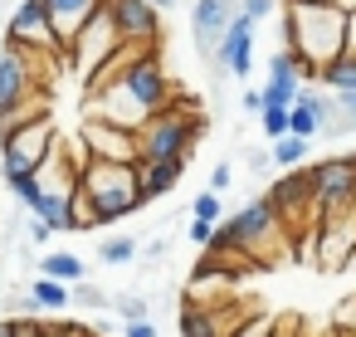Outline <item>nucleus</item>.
Masks as SVG:
<instances>
[{
    "label": "nucleus",
    "instance_id": "1",
    "mask_svg": "<svg viewBox=\"0 0 356 337\" xmlns=\"http://www.w3.org/2000/svg\"><path fill=\"white\" fill-rule=\"evenodd\" d=\"M283 6V49L298 64L302 84H317V69H327L332 59L346 54V15L341 6L327 0H278Z\"/></svg>",
    "mask_w": 356,
    "mask_h": 337
},
{
    "label": "nucleus",
    "instance_id": "2",
    "mask_svg": "<svg viewBox=\"0 0 356 337\" xmlns=\"http://www.w3.org/2000/svg\"><path fill=\"white\" fill-rule=\"evenodd\" d=\"M205 249H239L244 259H254V269H273V259L288 254V230H283L278 210L268 205V196H254L234 215H220L215 240Z\"/></svg>",
    "mask_w": 356,
    "mask_h": 337
},
{
    "label": "nucleus",
    "instance_id": "3",
    "mask_svg": "<svg viewBox=\"0 0 356 337\" xmlns=\"http://www.w3.org/2000/svg\"><path fill=\"white\" fill-rule=\"evenodd\" d=\"M200 132L205 118L195 113V98H171L137 127V162H191Z\"/></svg>",
    "mask_w": 356,
    "mask_h": 337
},
{
    "label": "nucleus",
    "instance_id": "4",
    "mask_svg": "<svg viewBox=\"0 0 356 337\" xmlns=\"http://www.w3.org/2000/svg\"><path fill=\"white\" fill-rule=\"evenodd\" d=\"M79 196L88 205L93 225H113L122 215L142 210V191H137V166H118V162H79Z\"/></svg>",
    "mask_w": 356,
    "mask_h": 337
},
{
    "label": "nucleus",
    "instance_id": "5",
    "mask_svg": "<svg viewBox=\"0 0 356 337\" xmlns=\"http://www.w3.org/2000/svg\"><path fill=\"white\" fill-rule=\"evenodd\" d=\"M312 205H317V225L356 215V152L312 162Z\"/></svg>",
    "mask_w": 356,
    "mask_h": 337
},
{
    "label": "nucleus",
    "instance_id": "6",
    "mask_svg": "<svg viewBox=\"0 0 356 337\" xmlns=\"http://www.w3.org/2000/svg\"><path fill=\"white\" fill-rule=\"evenodd\" d=\"M59 132H54V118H40V123H25L15 132L0 137V176L15 181V176H35L44 166V157L54 152Z\"/></svg>",
    "mask_w": 356,
    "mask_h": 337
},
{
    "label": "nucleus",
    "instance_id": "7",
    "mask_svg": "<svg viewBox=\"0 0 356 337\" xmlns=\"http://www.w3.org/2000/svg\"><path fill=\"white\" fill-rule=\"evenodd\" d=\"M118 45H122V40H118L113 20H108V6H98V10H93V20H88V25H83L69 45H64V64H69L74 74L93 79V74H98V69L118 54Z\"/></svg>",
    "mask_w": 356,
    "mask_h": 337
},
{
    "label": "nucleus",
    "instance_id": "8",
    "mask_svg": "<svg viewBox=\"0 0 356 337\" xmlns=\"http://www.w3.org/2000/svg\"><path fill=\"white\" fill-rule=\"evenodd\" d=\"M79 152L88 162H118V166H137V132L132 127H113L103 118H83L79 127Z\"/></svg>",
    "mask_w": 356,
    "mask_h": 337
},
{
    "label": "nucleus",
    "instance_id": "9",
    "mask_svg": "<svg viewBox=\"0 0 356 337\" xmlns=\"http://www.w3.org/2000/svg\"><path fill=\"white\" fill-rule=\"evenodd\" d=\"M254 35H259V25L244 20V15L234 10V20L225 25L220 45L210 49V69H215V79H225V74L249 79V74H254Z\"/></svg>",
    "mask_w": 356,
    "mask_h": 337
},
{
    "label": "nucleus",
    "instance_id": "10",
    "mask_svg": "<svg viewBox=\"0 0 356 337\" xmlns=\"http://www.w3.org/2000/svg\"><path fill=\"white\" fill-rule=\"evenodd\" d=\"M103 6L122 45H161V15L152 10V0H103Z\"/></svg>",
    "mask_w": 356,
    "mask_h": 337
},
{
    "label": "nucleus",
    "instance_id": "11",
    "mask_svg": "<svg viewBox=\"0 0 356 337\" xmlns=\"http://www.w3.org/2000/svg\"><path fill=\"white\" fill-rule=\"evenodd\" d=\"M10 45L15 49H44V54H64L54 45V30H49V15L40 0H20L15 15H10Z\"/></svg>",
    "mask_w": 356,
    "mask_h": 337
},
{
    "label": "nucleus",
    "instance_id": "12",
    "mask_svg": "<svg viewBox=\"0 0 356 337\" xmlns=\"http://www.w3.org/2000/svg\"><path fill=\"white\" fill-rule=\"evenodd\" d=\"M234 10H239V0H195V6H191V30H195L200 54H210L220 45V35L234 20Z\"/></svg>",
    "mask_w": 356,
    "mask_h": 337
},
{
    "label": "nucleus",
    "instance_id": "13",
    "mask_svg": "<svg viewBox=\"0 0 356 337\" xmlns=\"http://www.w3.org/2000/svg\"><path fill=\"white\" fill-rule=\"evenodd\" d=\"M44 6V15H49V30H54V45L64 49L88 20H93V10L103 6V0H40Z\"/></svg>",
    "mask_w": 356,
    "mask_h": 337
},
{
    "label": "nucleus",
    "instance_id": "14",
    "mask_svg": "<svg viewBox=\"0 0 356 337\" xmlns=\"http://www.w3.org/2000/svg\"><path fill=\"white\" fill-rule=\"evenodd\" d=\"M298 88H302L298 64H293V54H288V49H278V54L268 59V79H264V88H259L264 108H283V113H288V103H293V93H298Z\"/></svg>",
    "mask_w": 356,
    "mask_h": 337
},
{
    "label": "nucleus",
    "instance_id": "15",
    "mask_svg": "<svg viewBox=\"0 0 356 337\" xmlns=\"http://www.w3.org/2000/svg\"><path fill=\"white\" fill-rule=\"evenodd\" d=\"M35 88H49V84H40L35 69L6 45V49H0V108L15 103V98H25V93H35Z\"/></svg>",
    "mask_w": 356,
    "mask_h": 337
},
{
    "label": "nucleus",
    "instance_id": "16",
    "mask_svg": "<svg viewBox=\"0 0 356 337\" xmlns=\"http://www.w3.org/2000/svg\"><path fill=\"white\" fill-rule=\"evenodd\" d=\"M181 171H186V162H137V191H142V205L166 201V196L181 186Z\"/></svg>",
    "mask_w": 356,
    "mask_h": 337
},
{
    "label": "nucleus",
    "instance_id": "17",
    "mask_svg": "<svg viewBox=\"0 0 356 337\" xmlns=\"http://www.w3.org/2000/svg\"><path fill=\"white\" fill-rule=\"evenodd\" d=\"M49 108H54V88H35V93H25V98H15V103H6V108H0V137L15 132V127H25V123L54 118Z\"/></svg>",
    "mask_w": 356,
    "mask_h": 337
},
{
    "label": "nucleus",
    "instance_id": "18",
    "mask_svg": "<svg viewBox=\"0 0 356 337\" xmlns=\"http://www.w3.org/2000/svg\"><path fill=\"white\" fill-rule=\"evenodd\" d=\"M40 274L54 279V283H64V288H74L79 279H88V264H83L79 254H69V249H49V254L40 259Z\"/></svg>",
    "mask_w": 356,
    "mask_h": 337
},
{
    "label": "nucleus",
    "instance_id": "19",
    "mask_svg": "<svg viewBox=\"0 0 356 337\" xmlns=\"http://www.w3.org/2000/svg\"><path fill=\"white\" fill-rule=\"evenodd\" d=\"M25 303H30L35 313H64V308H69V288L40 274V279L30 283V298H25Z\"/></svg>",
    "mask_w": 356,
    "mask_h": 337
},
{
    "label": "nucleus",
    "instance_id": "20",
    "mask_svg": "<svg viewBox=\"0 0 356 337\" xmlns=\"http://www.w3.org/2000/svg\"><path fill=\"white\" fill-rule=\"evenodd\" d=\"M346 132H356V93H332V113H327L322 137H346Z\"/></svg>",
    "mask_w": 356,
    "mask_h": 337
},
{
    "label": "nucleus",
    "instance_id": "21",
    "mask_svg": "<svg viewBox=\"0 0 356 337\" xmlns=\"http://www.w3.org/2000/svg\"><path fill=\"white\" fill-rule=\"evenodd\" d=\"M317 79H322V88H327V93H356V54L332 59L327 69H317Z\"/></svg>",
    "mask_w": 356,
    "mask_h": 337
},
{
    "label": "nucleus",
    "instance_id": "22",
    "mask_svg": "<svg viewBox=\"0 0 356 337\" xmlns=\"http://www.w3.org/2000/svg\"><path fill=\"white\" fill-rule=\"evenodd\" d=\"M307 152H312V142H302V137H293V132H283L278 142H268V162H273L278 171L302 166V162H307Z\"/></svg>",
    "mask_w": 356,
    "mask_h": 337
},
{
    "label": "nucleus",
    "instance_id": "23",
    "mask_svg": "<svg viewBox=\"0 0 356 337\" xmlns=\"http://www.w3.org/2000/svg\"><path fill=\"white\" fill-rule=\"evenodd\" d=\"M98 259H103V264H113V269L137 264V240H132V235H113V240H103V244H98Z\"/></svg>",
    "mask_w": 356,
    "mask_h": 337
},
{
    "label": "nucleus",
    "instance_id": "24",
    "mask_svg": "<svg viewBox=\"0 0 356 337\" xmlns=\"http://www.w3.org/2000/svg\"><path fill=\"white\" fill-rule=\"evenodd\" d=\"M108 308H113L122 322H147V318H152V303H147L142 293H118V298H108Z\"/></svg>",
    "mask_w": 356,
    "mask_h": 337
},
{
    "label": "nucleus",
    "instance_id": "25",
    "mask_svg": "<svg viewBox=\"0 0 356 337\" xmlns=\"http://www.w3.org/2000/svg\"><path fill=\"white\" fill-rule=\"evenodd\" d=\"M69 303H79V308H88V313H98V308H108V293H103L98 283H88V279H79V283L69 288Z\"/></svg>",
    "mask_w": 356,
    "mask_h": 337
},
{
    "label": "nucleus",
    "instance_id": "26",
    "mask_svg": "<svg viewBox=\"0 0 356 337\" xmlns=\"http://www.w3.org/2000/svg\"><path fill=\"white\" fill-rule=\"evenodd\" d=\"M220 215H225V205H220V196H215V191H200V196L191 201V220H205V225H220Z\"/></svg>",
    "mask_w": 356,
    "mask_h": 337
},
{
    "label": "nucleus",
    "instance_id": "27",
    "mask_svg": "<svg viewBox=\"0 0 356 337\" xmlns=\"http://www.w3.org/2000/svg\"><path fill=\"white\" fill-rule=\"evenodd\" d=\"M259 127H264L268 142H278V137L288 132V113H283V108H264V113H259Z\"/></svg>",
    "mask_w": 356,
    "mask_h": 337
},
{
    "label": "nucleus",
    "instance_id": "28",
    "mask_svg": "<svg viewBox=\"0 0 356 337\" xmlns=\"http://www.w3.org/2000/svg\"><path fill=\"white\" fill-rule=\"evenodd\" d=\"M268 332H273V318H268V313H254V318H244L229 337H268Z\"/></svg>",
    "mask_w": 356,
    "mask_h": 337
},
{
    "label": "nucleus",
    "instance_id": "29",
    "mask_svg": "<svg viewBox=\"0 0 356 337\" xmlns=\"http://www.w3.org/2000/svg\"><path fill=\"white\" fill-rule=\"evenodd\" d=\"M239 15L244 20H268V15H278V0H239Z\"/></svg>",
    "mask_w": 356,
    "mask_h": 337
},
{
    "label": "nucleus",
    "instance_id": "30",
    "mask_svg": "<svg viewBox=\"0 0 356 337\" xmlns=\"http://www.w3.org/2000/svg\"><path fill=\"white\" fill-rule=\"evenodd\" d=\"M6 186L15 191V201H20L25 210H30V205L40 201V181H35V176H15V181H6Z\"/></svg>",
    "mask_w": 356,
    "mask_h": 337
},
{
    "label": "nucleus",
    "instance_id": "31",
    "mask_svg": "<svg viewBox=\"0 0 356 337\" xmlns=\"http://www.w3.org/2000/svg\"><path fill=\"white\" fill-rule=\"evenodd\" d=\"M229 186H234V166H229V162H220V166L210 171V191H215V196H225Z\"/></svg>",
    "mask_w": 356,
    "mask_h": 337
},
{
    "label": "nucleus",
    "instance_id": "32",
    "mask_svg": "<svg viewBox=\"0 0 356 337\" xmlns=\"http://www.w3.org/2000/svg\"><path fill=\"white\" fill-rule=\"evenodd\" d=\"M166 249H171V240H161V235H156V240H152L147 249H137V259H142V269H152L156 259H166Z\"/></svg>",
    "mask_w": 356,
    "mask_h": 337
},
{
    "label": "nucleus",
    "instance_id": "33",
    "mask_svg": "<svg viewBox=\"0 0 356 337\" xmlns=\"http://www.w3.org/2000/svg\"><path fill=\"white\" fill-rule=\"evenodd\" d=\"M239 108H244V118H259V113H264V98H259V88H244Z\"/></svg>",
    "mask_w": 356,
    "mask_h": 337
},
{
    "label": "nucleus",
    "instance_id": "34",
    "mask_svg": "<svg viewBox=\"0 0 356 337\" xmlns=\"http://www.w3.org/2000/svg\"><path fill=\"white\" fill-rule=\"evenodd\" d=\"M210 240H215V225H205V220H191V244H200V249H205Z\"/></svg>",
    "mask_w": 356,
    "mask_h": 337
},
{
    "label": "nucleus",
    "instance_id": "35",
    "mask_svg": "<svg viewBox=\"0 0 356 337\" xmlns=\"http://www.w3.org/2000/svg\"><path fill=\"white\" fill-rule=\"evenodd\" d=\"M25 235H30L35 244H49V235H54V230H49V225H40V220H25Z\"/></svg>",
    "mask_w": 356,
    "mask_h": 337
},
{
    "label": "nucleus",
    "instance_id": "36",
    "mask_svg": "<svg viewBox=\"0 0 356 337\" xmlns=\"http://www.w3.org/2000/svg\"><path fill=\"white\" fill-rule=\"evenodd\" d=\"M122 337H156V327H152V318L147 322H122Z\"/></svg>",
    "mask_w": 356,
    "mask_h": 337
},
{
    "label": "nucleus",
    "instance_id": "37",
    "mask_svg": "<svg viewBox=\"0 0 356 337\" xmlns=\"http://www.w3.org/2000/svg\"><path fill=\"white\" fill-rule=\"evenodd\" d=\"M249 166H254L259 176H268V171H273V162H268V152H249Z\"/></svg>",
    "mask_w": 356,
    "mask_h": 337
},
{
    "label": "nucleus",
    "instance_id": "38",
    "mask_svg": "<svg viewBox=\"0 0 356 337\" xmlns=\"http://www.w3.org/2000/svg\"><path fill=\"white\" fill-rule=\"evenodd\" d=\"M346 54H356V10L346 15Z\"/></svg>",
    "mask_w": 356,
    "mask_h": 337
},
{
    "label": "nucleus",
    "instance_id": "39",
    "mask_svg": "<svg viewBox=\"0 0 356 337\" xmlns=\"http://www.w3.org/2000/svg\"><path fill=\"white\" fill-rule=\"evenodd\" d=\"M0 337H10V318H6V322H0Z\"/></svg>",
    "mask_w": 356,
    "mask_h": 337
},
{
    "label": "nucleus",
    "instance_id": "40",
    "mask_svg": "<svg viewBox=\"0 0 356 337\" xmlns=\"http://www.w3.org/2000/svg\"><path fill=\"white\" fill-rule=\"evenodd\" d=\"M88 337H108V332H88Z\"/></svg>",
    "mask_w": 356,
    "mask_h": 337
}]
</instances>
